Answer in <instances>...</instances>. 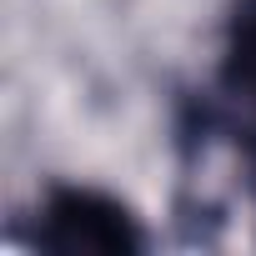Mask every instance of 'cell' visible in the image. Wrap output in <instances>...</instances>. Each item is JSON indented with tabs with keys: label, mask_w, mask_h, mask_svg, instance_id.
<instances>
[{
	"label": "cell",
	"mask_w": 256,
	"mask_h": 256,
	"mask_svg": "<svg viewBox=\"0 0 256 256\" xmlns=\"http://www.w3.org/2000/svg\"><path fill=\"white\" fill-rule=\"evenodd\" d=\"M211 100H216V120L231 136V146L246 161H256V0H236L226 16Z\"/></svg>",
	"instance_id": "cell-2"
},
{
	"label": "cell",
	"mask_w": 256,
	"mask_h": 256,
	"mask_svg": "<svg viewBox=\"0 0 256 256\" xmlns=\"http://www.w3.org/2000/svg\"><path fill=\"white\" fill-rule=\"evenodd\" d=\"M36 241L46 251H141L146 231L116 196L90 186H56L40 201Z\"/></svg>",
	"instance_id": "cell-1"
}]
</instances>
